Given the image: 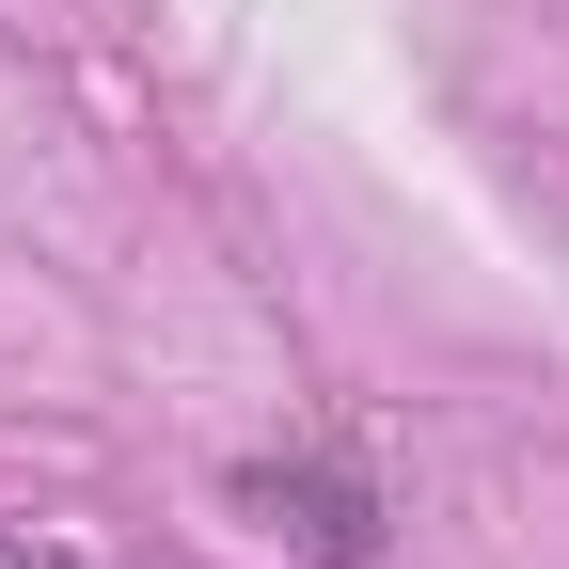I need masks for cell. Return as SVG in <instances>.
Returning <instances> with one entry per match:
<instances>
[{
  "label": "cell",
  "instance_id": "1",
  "mask_svg": "<svg viewBox=\"0 0 569 569\" xmlns=\"http://www.w3.org/2000/svg\"><path fill=\"white\" fill-rule=\"evenodd\" d=\"M238 507H253L284 553H317V569H365V553H380V507H365L348 475H317V459H301V475L253 459V475H238Z\"/></svg>",
  "mask_w": 569,
  "mask_h": 569
}]
</instances>
